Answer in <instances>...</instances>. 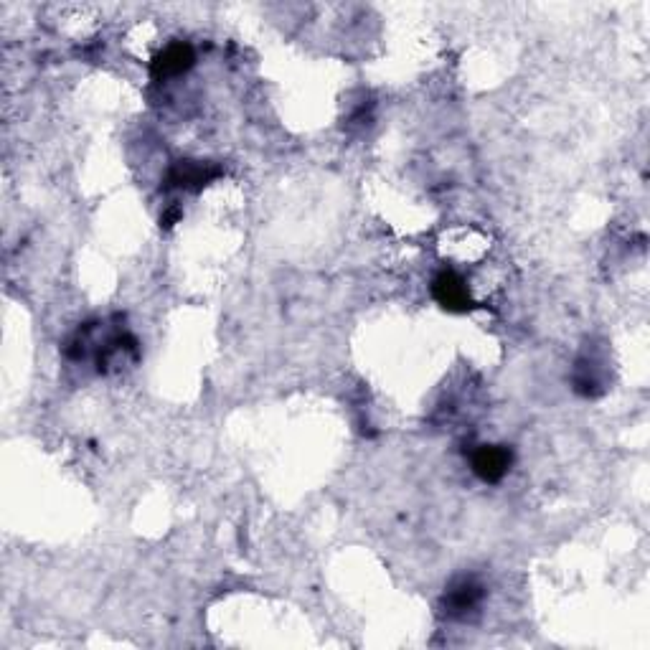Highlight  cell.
Returning a JSON list of instances; mask_svg holds the SVG:
<instances>
[{
	"label": "cell",
	"instance_id": "1",
	"mask_svg": "<svg viewBox=\"0 0 650 650\" xmlns=\"http://www.w3.org/2000/svg\"><path fill=\"white\" fill-rule=\"evenodd\" d=\"M432 298L450 313H468L473 310V300H470V290L465 285L463 277L452 270H442L440 275L432 280Z\"/></svg>",
	"mask_w": 650,
	"mask_h": 650
},
{
	"label": "cell",
	"instance_id": "2",
	"mask_svg": "<svg viewBox=\"0 0 650 650\" xmlns=\"http://www.w3.org/2000/svg\"><path fill=\"white\" fill-rule=\"evenodd\" d=\"M513 465V452L506 445H483L473 452V473L483 483H501Z\"/></svg>",
	"mask_w": 650,
	"mask_h": 650
},
{
	"label": "cell",
	"instance_id": "3",
	"mask_svg": "<svg viewBox=\"0 0 650 650\" xmlns=\"http://www.w3.org/2000/svg\"><path fill=\"white\" fill-rule=\"evenodd\" d=\"M221 176V168L206 160H178L168 173V186L186 188V191H201L211 181Z\"/></svg>",
	"mask_w": 650,
	"mask_h": 650
},
{
	"label": "cell",
	"instance_id": "4",
	"mask_svg": "<svg viewBox=\"0 0 650 650\" xmlns=\"http://www.w3.org/2000/svg\"><path fill=\"white\" fill-rule=\"evenodd\" d=\"M193 61H196V54H193L191 46L178 41V44L166 46V49L155 56L150 72H153V77L158 79V82H163V79L181 77L183 72H188V69L193 67Z\"/></svg>",
	"mask_w": 650,
	"mask_h": 650
},
{
	"label": "cell",
	"instance_id": "5",
	"mask_svg": "<svg viewBox=\"0 0 650 650\" xmlns=\"http://www.w3.org/2000/svg\"><path fill=\"white\" fill-rule=\"evenodd\" d=\"M480 600H483V584L473 577H463L452 582L450 590L445 592V612L450 617H463L475 610Z\"/></svg>",
	"mask_w": 650,
	"mask_h": 650
}]
</instances>
